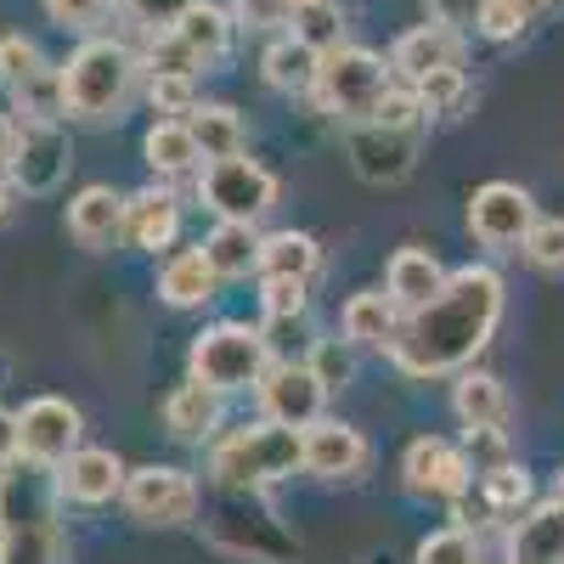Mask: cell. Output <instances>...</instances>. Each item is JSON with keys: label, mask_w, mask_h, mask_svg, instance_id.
Masks as SVG:
<instances>
[{"label": "cell", "mask_w": 564, "mask_h": 564, "mask_svg": "<svg viewBox=\"0 0 564 564\" xmlns=\"http://www.w3.org/2000/svg\"><path fill=\"white\" fill-rule=\"evenodd\" d=\"M508 311V282L497 265H457L446 276V289L435 300H423L417 311L401 316V334L384 350V361L412 384H435L452 372L475 367L486 345L497 339Z\"/></svg>", "instance_id": "1"}, {"label": "cell", "mask_w": 564, "mask_h": 564, "mask_svg": "<svg viewBox=\"0 0 564 564\" xmlns=\"http://www.w3.org/2000/svg\"><path fill=\"white\" fill-rule=\"evenodd\" d=\"M141 52L130 40L113 34H79V45L57 63V85H63V119L74 124H119L135 97H141Z\"/></svg>", "instance_id": "2"}, {"label": "cell", "mask_w": 564, "mask_h": 564, "mask_svg": "<svg viewBox=\"0 0 564 564\" xmlns=\"http://www.w3.org/2000/svg\"><path fill=\"white\" fill-rule=\"evenodd\" d=\"M0 564H68L52 468H34L23 457L0 468Z\"/></svg>", "instance_id": "3"}, {"label": "cell", "mask_w": 564, "mask_h": 564, "mask_svg": "<svg viewBox=\"0 0 564 564\" xmlns=\"http://www.w3.org/2000/svg\"><path fill=\"white\" fill-rule=\"evenodd\" d=\"M204 475L220 491H271L300 475V430L254 412L249 423H231L204 446Z\"/></svg>", "instance_id": "4"}, {"label": "cell", "mask_w": 564, "mask_h": 564, "mask_svg": "<svg viewBox=\"0 0 564 564\" xmlns=\"http://www.w3.org/2000/svg\"><path fill=\"white\" fill-rule=\"evenodd\" d=\"M276 361L265 322H243V316H215L204 322L193 345H186V379H198L215 395H254V384L265 379V367Z\"/></svg>", "instance_id": "5"}, {"label": "cell", "mask_w": 564, "mask_h": 564, "mask_svg": "<svg viewBox=\"0 0 564 564\" xmlns=\"http://www.w3.org/2000/svg\"><path fill=\"white\" fill-rule=\"evenodd\" d=\"M395 85L390 74V57L372 52V45H334V52H322V68H316V85H311V108L322 119H339V124H361L372 119V108L384 102V90Z\"/></svg>", "instance_id": "6"}, {"label": "cell", "mask_w": 564, "mask_h": 564, "mask_svg": "<svg viewBox=\"0 0 564 564\" xmlns=\"http://www.w3.org/2000/svg\"><path fill=\"white\" fill-rule=\"evenodd\" d=\"M193 198L215 220H249V226H260L282 204V181L260 159L231 153V159H204V170L193 181Z\"/></svg>", "instance_id": "7"}, {"label": "cell", "mask_w": 564, "mask_h": 564, "mask_svg": "<svg viewBox=\"0 0 564 564\" xmlns=\"http://www.w3.org/2000/svg\"><path fill=\"white\" fill-rule=\"evenodd\" d=\"M119 508L141 531H186L204 508V486L181 463H141V468H130Z\"/></svg>", "instance_id": "8"}, {"label": "cell", "mask_w": 564, "mask_h": 564, "mask_svg": "<svg viewBox=\"0 0 564 564\" xmlns=\"http://www.w3.org/2000/svg\"><path fill=\"white\" fill-rule=\"evenodd\" d=\"M372 468V441L356 430L350 417L322 412L316 423L300 430V475L316 486H350Z\"/></svg>", "instance_id": "9"}, {"label": "cell", "mask_w": 564, "mask_h": 564, "mask_svg": "<svg viewBox=\"0 0 564 564\" xmlns=\"http://www.w3.org/2000/svg\"><path fill=\"white\" fill-rule=\"evenodd\" d=\"M531 226H536V198L520 181H486L468 193V238L486 254H520Z\"/></svg>", "instance_id": "10"}, {"label": "cell", "mask_w": 564, "mask_h": 564, "mask_svg": "<svg viewBox=\"0 0 564 564\" xmlns=\"http://www.w3.org/2000/svg\"><path fill=\"white\" fill-rule=\"evenodd\" d=\"M68 170H74V141H68L63 119H23L18 159L7 164L18 198H52V193H63Z\"/></svg>", "instance_id": "11"}, {"label": "cell", "mask_w": 564, "mask_h": 564, "mask_svg": "<svg viewBox=\"0 0 564 564\" xmlns=\"http://www.w3.org/2000/svg\"><path fill=\"white\" fill-rule=\"evenodd\" d=\"M327 395L334 390L316 379L305 356H276L265 367V379L254 384V412L271 423H289V430H305V423H316L327 412Z\"/></svg>", "instance_id": "12"}, {"label": "cell", "mask_w": 564, "mask_h": 564, "mask_svg": "<svg viewBox=\"0 0 564 564\" xmlns=\"http://www.w3.org/2000/svg\"><path fill=\"white\" fill-rule=\"evenodd\" d=\"M85 446V412L68 395H34L18 412V457L34 468H57L68 452Z\"/></svg>", "instance_id": "13"}, {"label": "cell", "mask_w": 564, "mask_h": 564, "mask_svg": "<svg viewBox=\"0 0 564 564\" xmlns=\"http://www.w3.org/2000/svg\"><path fill=\"white\" fill-rule=\"evenodd\" d=\"M345 153L367 186H401L417 170L423 130H390L379 119H361V124H345Z\"/></svg>", "instance_id": "14"}, {"label": "cell", "mask_w": 564, "mask_h": 564, "mask_svg": "<svg viewBox=\"0 0 564 564\" xmlns=\"http://www.w3.org/2000/svg\"><path fill=\"white\" fill-rule=\"evenodd\" d=\"M124 480H130V463L113 446H90V441L52 468V486H57L63 508H85V513L113 508L124 497Z\"/></svg>", "instance_id": "15"}, {"label": "cell", "mask_w": 564, "mask_h": 564, "mask_svg": "<svg viewBox=\"0 0 564 564\" xmlns=\"http://www.w3.org/2000/svg\"><path fill=\"white\" fill-rule=\"evenodd\" d=\"M401 486L412 497H435V502H452L475 486V463H468L463 441H446V435H417L406 441L401 452Z\"/></svg>", "instance_id": "16"}, {"label": "cell", "mask_w": 564, "mask_h": 564, "mask_svg": "<svg viewBox=\"0 0 564 564\" xmlns=\"http://www.w3.org/2000/svg\"><path fill=\"white\" fill-rule=\"evenodd\" d=\"M63 226H68L74 249H85V254L124 249V193H119V186H108V181L74 186L68 204H63Z\"/></svg>", "instance_id": "17"}, {"label": "cell", "mask_w": 564, "mask_h": 564, "mask_svg": "<svg viewBox=\"0 0 564 564\" xmlns=\"http://www.w3.org/2000/svg\"><path fill=\"white\" fill-rule=\"evenodd\" d=\"M181 220H186V204L170 181H148L124 193V249L135 254H170L181 243Z\"/></svg>", "instance_id": "18"}, {"label": "cell", "mask_w": 564, "mask_h": 564, "mask_svg": "<svg viewBox=\"0 0 564 564\" xmlns=\"http://www.w3.org/2000/svg\"><path fill=\"white\" fill-rule=\"evenodd\" d=\"M220 289H226V282L215 276V265H209L204 243L159 254V276H153L159 305H170V311H204V305H215V300H220Z\"/></svg>", "instance_id": "19"}, {"label": "cell", "mask_w": 564, "mask_h": 564, "mask_svg": "<svg viewBox=\"0 0 564 564\" xmlns=\"http://www.w3.org/2000/svg\"><path fill=\"white\" fill-rule=\"evenodd\" d=\"M159 423L175 446H209L226 430V395L204 390L198 379H181L164 401H159Z\"/></svg>", "instance_id": "20"}, {"label": "cell", "mask_w": 564, "mask_h": 564, "mask_svg": "<svg viewBox=\"0 0 564 564\" xmlns=\"http://www.w3.org/2000/svg\"><path fill=\"white\" fill-rule=\"evenodd\" d=\"M508 564H564V497H536L502 531Z\"/></svg>", "instance_id": "21"}, {"label": "cell", "mask_w": 564, "mask_h": 564, "mask_svg": "<svg viewBox=\"0 0 564 564\" xmlns=\"http://www.w3.org/2000/svg\"><path fill=\"white\" fill-rule=\"evenodd\" d=\"M463 40H468V34H452V29H441V23H430V18H423L417 29L395 34V45H390V74H395L401 85L430 79L435 68H452V63H463Z\"/></svg>", "instance_id": "22"}, {"label": "cell", "mask_w": 564, "mask_h": 564, "mask_svg": "<svg viewBox=\"0 0 564 564\" xmlns=\"http://www.w3.org/2000/svg\"><path fill=\"white\" fill-rule=\"evenodd\" d=\"M141 164H148L153 181H170V186L198 181V170H204V148H198L193 124H186V119H153L148 135H141Z\"/></svg>", "instance_id": "23"}, {"label": "cell", "mask_w": 564, "mask_h": 564, "mask_svg": "<svg viewBox=\"0 0 564 564\" xmlns=\"http://www.w3.org/2000/svg\"><path fill=\"white\" fill-rule=\"evenodd\" d=\"M401 305L384 294V289H356V294H345V305H339V334L356 345V350H390L395 345V334H401Z\"/></svg>", "instance_id": "24"}, {"label": "cell", "mask_w": 564, "mask_h": 564, "mask_svg": "<svg viewBox=\"0 0 564 564\" xmlns=\"http://www.w3.org/2000/svg\"><path fill=\"white\" fill-rule=\"evenodd\" d=\"M316 68H322V52L311 40H300L294 29L271 34L265 52H260V79H265V90H276V97H311Z\"/></svg>", "instance_id": "25"}, {"label": "cell", "mask_w": 564, "mask_h": 564, "mask_svg": "<svg viewBox=\"0 0 564 564\" xmlns=\"http://www.w3.org/2000/svg\"><path fill=\"white\" fill-rule=\"evenodd\" d=\"M446 265L435 249H423V243H401L390 260H384V294L401 305V311H417L423 300H435L446 289Z\"/></svg>", "instance_id": "26"}, {"label": "cell", "mask_w": 564, "mask_h": 564, "mask_svg": "<svg viewBox=\"0 0 564 564\" xmlns=\"http://www.w3.org/2000/svg\"><path fill=\"white\" fill-rule=\"evenodd\" d=\"M508 412H513V401H508V384L497 372H486V367L452 372V417L463 430H502Z\"/></svg>", "instance_id": "27"}, {"label": "cell", "mask_w": 564, "mask_h": 564, "mask_svg": "<svg viewBox=\"0 0 564 564\" xmlns=\"http://www.w3.org/2000/svg\"><path fill=\"white\" fill-rule=\"evenodd\" d=\"M322 271H327V249L316 231H300V226L260 231V276H300L316 289Z\"/></svg>", "instance_id": "28"}, {"label": "cell", "mask_w": 564, "mask_h": 564, "mask_svg": "<svg viewBox=\"0 0 564 564\" xmlns=\"http://www.w3.org/2000/svg\"><path fill=\"white\" fill-rule=\"evenodd\" d=\"M170 29L204 57V68H220L238 52V18H231V7H220V0H193Z\"/></svg>", "instance_id": "29"}, {"label": "cell", "mask_w": 564, "mask_h": 564, "mask_svg": "<svg viewBox=\"0 0 564 564\" xmlns=\"http://www.w3.org/2000/svg\"><path fill=\"white\" fill-rule=\"evenodd\" d=\"M198 243H204V254H209L220 282L260 276V226H249V220H215Z\"/></svg>", "instance_id": "30"}, {"label": "cell", "mask_w": 564, "mask_h": 564, "mask_svg": "<svg viewBox=\"0 0 564 564\" xmlns=\"http://www.w3.org/2000/svg\"><path fill=\"white\" fill-rule=\"evenodd\" d=\"M475 491L491 513V525H508L520 520V513L536 502V480L525 475V463H502V468H486V475H475Z\"/></svg>", "instance_id": "31"}, {"label": "cell", "mask_w": 564, "mask_h": 564, "mask_svg": "<svg viewBox=\"0 0 564 564\" xmlns=\"http://www.w3.org/2000/svg\"><path fill=\"white\" fill-rule=\"evenodd\" d=\"M186 124H193L204 159H231V153H249V119L231 108V102H198L193 113H186Z\"/></svg>", "instance_id": "32"}, {"label": "cell", "mask_w": 564, "mask_h": 564, "mask_svg": "<svg viewBox=\"0 0 564 564\" xmlns=\"http://www.w3.org/2000/svg\"><path fill=\"white\" fill-rule=\"evenodd\" d=\"M412 90H417L423 113H430V124H435V119H457V113L468 108V68H463V63L435 68L430 79H417Z\"/></svg>", "instance_id": "33"}, {"label": "cell", "mask_w": 564, "mask_h": 564, "mask_svg": "<svg viewBox=\"0 0 564 564\" xmlns=\"http://www.w3.org/2000/svg\"><path fill=\"white\" fill-rule=\"evenodd\" d=\"M141 68L148 74H193V79H204L209 68H204V57L186 45L175 29H159V34H148L141 40Z\"/></svg>", "instance_id": "34"}, {"label": "cell", "mask_w": 564, "mask_h": 564, "mask_svg": "<svg viewBox=\"0 0 564 564\" xmlns=\"http://www.w3.org/2000/svg\"><path fill=\"white\" fill-rule=\"evenodd\" d=\"M412 564H486L480 558V531L468 525H441L412 547Z\"/></svg>", "instance_id": "35"}, {"label": "cell", "mask_w": 564, "mask_h": 564, "mask_svg": "<svg viewBox=\"0 0 564 564\" xmlns=\"http://www.w3.org/2000/svg\"><path fill=\"white\" fill-rule=\"evenodd\" d=\"M141 97H148V108L159 119H186V113L204 102L193 74H148V79H141Z\"/></svg>", "instance_id": "36"}, {"label": "cell", "mask_w": 564, "mask_h": 564, "mask_svg": "<svg viewBox=\"0 0 564 564\" xmlns=\"http://www.w3.org/2000/svg\"><path fill=\"white\" fill-rule=\"evenodd\" d=\"M356 345L345 339V334H322V339H311V350H305V361H311V372L327 384V390H345L350 379H356Z\"/></svg>", "instance_id": "37"}, {"label": "cell", "mask_w": 564, "mask_h": 564, "mask_svg": "<svg viewBox=\"0 0 564 564\" xmlns=\"http://www.w3.org/2000/svg\"><path fill=\"white\" fill-rule=\"evenodd\" d=\"M52 68V57L40 52V40H29V34H0V90H12L18 85H29L34 74H45Z\"/></svg>", "instance_id": "38"}, {"label": "cell", "mask_w": 564, "mask_h": 564, "mask_svg": "<svg viewBox=\"0 0 564 564\" xmlns=\"http://www.w3.org/2000/svg\"><path fill=\"white\" fill-rule=\"evenodd\" d=\"M254 282H260V316L265 322H305L311 282H300V276H254Z\"/></svg>", "instance_id": "39"}, {"label": "cell", "mask_w": 564, "mask_h": 564, "mask_svg": "<svg viewBox=\"0 0 564 564\" xmlns=\"http://www.w3.org/2000/svg\"><path fill=\"white\" fill-rule=\"evenodd\" d=\"M531 12H536V0H480V18H475V34L480 40H520L531 29Z\"/></svg>", "instance_id": "40"}, {"label": "cell", "mask_w": 564, "mask_h": 564, "mask_svg": "<svg viewBox=\"0 0 564 564\" xmlns=\"http://www.w3.org/2000/svg\"><path fill=\"white\" fill-rule=\"evenodd\" d=\"M40 12L63 34H102V23L119 12V0H40Z\"/></svg>", "instance_id": "41"}, {"label": "cell", "mask_w": 564, "mask_h": 564, "mask_svg": "<svg viewBox=\"0 0 564 564\" xmlns=\"http://www.w3.org/2000/svg\"><path fill=\"white\" fill-rule=\"evenodd\" d=\"M294 34L311 40L316 52L345 45V12H339V0H322V7H311V12H294Z\"/></svg>", "instance_id": "42"}, {"label": "cell", "mask_w": 564, "mask_h": 564, "mask_svg": "<svg viewBox=\"0 0 564 564\" xmlns=\"http://www.w3.org/2000/svg\"><path fill=\"white\" fill-rule=\"evenodd\" d=\"M372 119L390 124V130H423V135H430V113H423L417 90H412V85H401V79L384 90V102L372 108Z\"/></svg>", "instance_id": "43"}, {"label": "cell", "mask_w": 564, "mask_h": 564, "mask_svg": "<svg viewBox=\"0 0 564 564\" xmlns=\"http://www.w3.org/2000/svg\"><path fill=\"white\" fill-rule=\"evenodd\" d=\"M520 254H525L536 271H564V220H553V215H536V226L525 231Z\"/></svg>", "instance_id": "44"}, {"label": "cell", "mask_w": 564, "mask_h": 564, "mask_svg": "<svg viewBox=\"0 0 564 564\" xmlns=\"http://www.w3.org/2000/svg\"><path fill=\"white\" fill-rule=\"evenodd\" d=\"M193 0H119V18L130 23V29H141V34H159V29H170Z\"/></svg>", "instance_id": "45"}, {"label": "cell", "mask_w": 564, "mask_h": 564, "mask_svg": "<svg viewBox=\"0 0 564 564\" xmlns=\"http://www.w3.org/2000/svg\"><path fill=\"white\" fill-rule=\"evenodd\" d=\"M463 452H468V463H475V475H486V468H502V463H513L508 430H463Z\"/></svg>", "instance_id": "46"}, {"label": "cell", "mask_w": 564, "mask_h": 564, "mask_svg": "<svg viewBox=\"0 0 564 564\" xmlns=\"http://www.w3.org/2000/svg\"><path fill=\"white\" fill-rule=\"evenodd\" d=\"M231 18H238V29H254V34H282V23H294L282 0H231Z\"/></svg>", "instance_id": "47"}, {"label": "cell", "mask_w": 564, "mask_h": 564, "mask_svg": "<svg viewBox=\"0 0 564 564\" xmlns=\"http://www.w3.org/2000/svg\"><path fill=\"white\" fill-rule=\"evenodd\" d=\"M430 23L452 29V34H475V18H480V0H423Z\"/></svg>", "instance_id": "48"}, {"label": "cell", "mask_w": 564, "mask_h": 564, "mask_svg": "<svg viewBox=\"0 0 564 564\" xmlns=\"http://www.w3.org/2000/svg\"><path fill=\"white\" fill-rule=\"evenodd\" d=\"M18 141H23V119L12 108H0V170L18 159Z\"/></svg>", "instance_id": "49"}, {"label": "cell", "mask_w": 564, "mask_h": 564, "mask_svg": "<svg viewBox=\"0 0 564 564\" xmlns=\"http://www.w3.org/2000/svg\"><path fill=\"white\" fill-rule=\"evenodd\" d=\"M18 463V412L0 406V468Z\"/></svg>", "instance_id": "50"}, {"label": "cell", "mask_w": 564, "mask_h": 564, "mask_svg": "<svg viewBox=\"0 0 564 564\" xmlns=\"http://www.w3.org/2000/svg\"><path fill=\"white\" fill-rule=\"evenodd\" d=\"M18 204H23V198H18V186H12V175L0 170V226H7V220L18 215Z\"/></svg>", "instance_id": "51"}, {"label": "cell", "mask_w": 564, "mask_h": 564, "mask_svg": "<svg viewBox=\"0 0 564 564\" xmlns=\"http://www.w3.org/2000/svg\"><path fill=\"white\" fill-rule=\"evenodd\" d=\"M282 7H289V18H294V12H311V7H322V0H282Z\"/></svg>", "instance_id": "52"}, {"label": "cell", "mask_w": 564, "mask_h": 564, "mask_svg": "<svg viewBox=\"0 0 564 564\" xmlns=\"http://www.w3.org/2000/svg\"><path fill=\"white\" fill-rule=\"evenodd\" d=\"M553 497H564V468H558V486H553Z\"/></svg>", "instance_id": "53"}]
</instances>
